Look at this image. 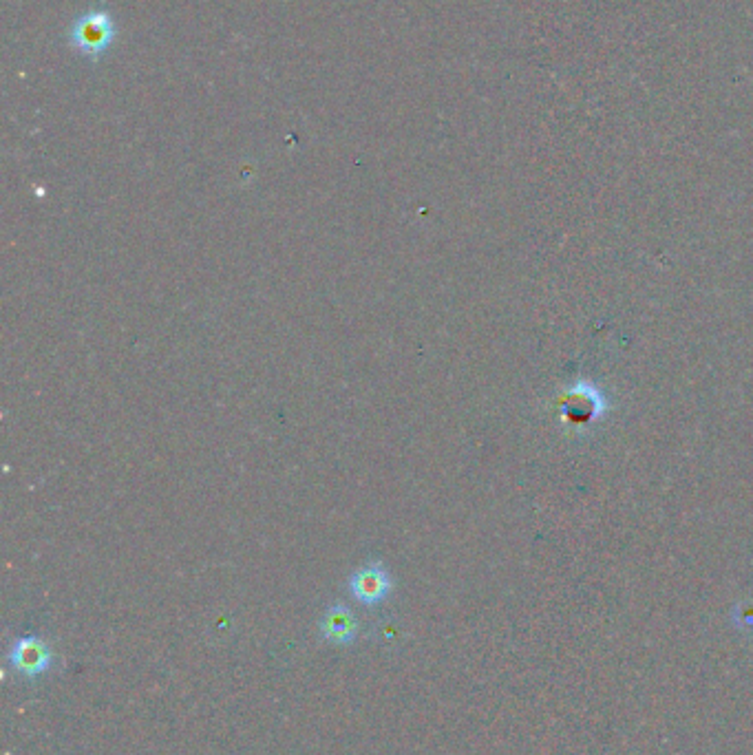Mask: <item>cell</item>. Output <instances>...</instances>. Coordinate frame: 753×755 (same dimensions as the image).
I'll use <instances>...</instances> for the list:
<instances>
[{
  "mask_svg": "<svg viewBox=\"0 0 753 755\" xmlns=\"http://www.w3.org/2000/svg\"><path fill=\"white\" fill-rule=\"evenodd\" d=\"M9 661L27 678H36L47 672L51 663V652L47 643L38 636H23L9 650Z\"/></svg>",
  "mask_w": 753,
  "mask_h": 755,
  "instance_id": "2",
  "label": "cell"
},
{
  "mask_svg": "<svg viewBox=\"0 0 753 755\" xmlns=\"http://www.w3.org/2000/svg\"><path fill=\"white\" fill-rule=\"evenodd\" d=\"M113 38V27L109 16L89 14L82 18L73 29V45L80 47L84 53H102Z\"/></svg>",
  "mask_w": 753,
  "mask_h": 755,
  "instance_id": "3",
  "label": "cell"
},
{
  "mask_svg": "<svg viewBox=\"0 0 753 755\" xmlns=\"http://www.w3.org/2000/svg\"><path fill=\"white\" fill-rule=\"evenodd\" d=\"M321 634L332 645H349L358 634V621L345 605H332L321 619Z\"/></svg>",
  "mask_w": 753,
  "mask_h": 755,
  "instance_id": "4",
  "label": "cell"
},
{
  "mask_svg": "<svg viewBox=\"0 0 753 755\" xmlns=\"http://www.w3.org/2000/svg\"><path fill=\"white\" fill-rule=\"evenodd\" d=\"M349 592L352 597L363 605H378L383 603L391 592V577L383 563H367L358 568L352 579H349Z\"/></svg>",
  "mask_w": 753,
  "mask_h": 755,
  "instance_id": "1",
  "label": "cell"
}]
</instances>
